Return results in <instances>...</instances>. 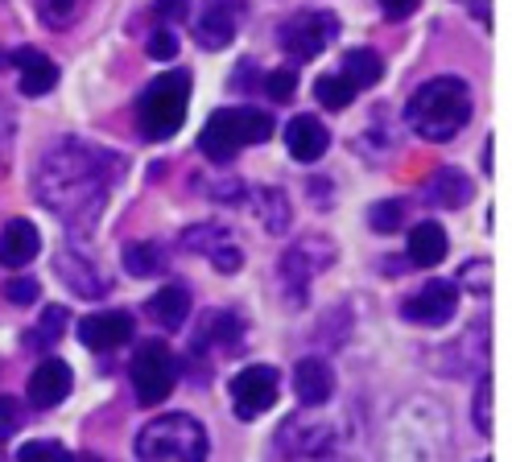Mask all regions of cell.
Segmentation results:
<instances>
[{
  "label": "cell",
  "instance_id": "cell-1",
  "mask_svg": "<svg viewBox=\"0 0 512 462\" xmlns=\"http://www.w3.org/2000/svg\"><path fill=\"white\" fill-rule=\"evenodd\" d=\"M120 178H124V157L100 145H87L79 137H62L38 157L34 194L71 231L87 236L100 223Z\"/></svg>",
  "mask_w": 512,
  "mask_h": 462
},
{
  "label": "cell",
  "instance_id": "cell-2",
  "mask_svg": "<svg viewBox=\"0 0 512 462\" xmlns=\"http://www.w3.org/2000/svg\"><path fill=\"white\" fill-rule=\"evenodd\" d=\"M405 120L426 141H451L455 132H463L467 120H471V91H467V83L455 79V75H438V79L422 83L418 91L409 95Z\"/></svg>",
  "mask_w": 512,
  "mask_h": 462
},
{
  "label": "cell",
  "instance_id": "cell-3",
  "mask_svg": "<svg viewBox=\"0 0 512 462\" xmlns=\"http://www.w3.org/2000/svg\"><path fill=\"white\" fill-rule=\"evenodd\" d=\"M207 429L190 413H162L137 434V462H207Z\"/></svg>",
  "mask_w": 512,
  "mask_h": 462
},
{
  "label": "cell",
  "instance_id": "cell-4",
  "mask_svg": "<svg viewBox=\"0 0 512 462\" xmlns=\"http://www.w3.org/2000/svg\"><path fill=\"white\" fill-rule=\"evenodd\" d=\"M273 137V116L261 108H219L199 132V149L207 161H232L240 149Z\"/></svg>",
  "mask_w": 512,
  "mask_h": 462
},
{
  "label": "cell",
  "instance_id": "cell-5",
  "mask_svg": "<svg viewBox=\"0 0 512 462\" xmlns=\"http://www.w3.org/2000/svg\"><path fill=\"white\" fill-rule=\"evenodd\" d=\"M186 108H190V75L186 71L157 75L137 99L141 137L145 141H170L174 132L186 124Z\"/></svg>",
  "mask_w": 512,
  "mask_h": 462
},
{
  "label": "cell",
  "instance_id": "cell-6",
  "mask_svg": "<svg viewBox=\"0 0 512 462\" xmlns=\"http://www.w3.org/2000/svg\"><path fill=\"white\" fill-rule=\"evenodd\" d=\"M335 260V244L327 236H302L298 244L285 248V256L277 260V281H281V293L285 302L294 310H302L310 302V285L318 273H327Z\"/></svg>",
  "mask_w": 512,
  "mask_h": 462
},
{
  "label": "cell",
  "instance_id": "cell-7",
  "mask_svg": "<svg viewBox=\"0 0 512 462\" xmlns=\"http://www.w3.org/2000/svg\"><path fill=\"white\" fill-rule=\"evenodd\" d=\"M277 454L285 462H331L335 454V425L314 417V409H302L285 417L277 429Z\"/></svg>",
  "mask_w": 512,
  "mask_h": 462
},
{
  "label": "cell",
  "instance_id": "cell-8",
  "mask_svg": "<svg viewBox=\"0 0 512 462\" xmlns=\"http://www.w3.org/2000/svg\"><path fill=\"white\" fill-rule=\"evenodd\" d=\"M128 376H133L137 405H162L178 384V355L162 339H149L137 347L133 363H128Z\"/></svg>",
  "mask_w": 512,
  "mask_h": 462
},
{
  "label": "cell",
  "instance_id": "cell-9",
  "mask_svg": "<svg viewBox=\"0 0 512 462\" xmlns=\"http://www.w3.org/2000/svg\"><path fill=\"white\" fill-rule=\"evenodd\" d=\"M335 33H339L335 13H318V9H310V13H294L290 21H281L277 42H281V50L290 54V58L310 62V58H318V54L331 46Z\"/></svg>",
  "mask_w": 512,
  "mask_h": 462
},
{
  "label": "cell",
  "instance_id": "cell-10",
  "mask_svg": "<svg viewBox=\"0 0 512 462\" xmlns=\"http://www.w3.org/2000/svg\"><path fill=\"white\" fill-rule=\"evenodd\" d=\"M232 409L240 421H256V417H265L277 401V392H281V372L273 368V363H252V368L236 372L232 384Z\"/></svg>",
  "mask_w": 512,
  "mask_h": 462
},
{
  "label": "cell",
  "instance_id": "cell-11",
  "mask_svg": "<svg viewBox=\"0 0 512 462\" xmlns=\"http://www.w3.org/2000/svg\"><path fill=\"white\" fill-rule=\"evenodd\" d=\"M182 252L190 256H207L219 273H240L244 269V252L236 244V236L228 227H219V223H195V227H186L182 231Z\"/></svg>",
  "mask_w": 512,
  "mask_h": 462
},
{
  "label": "cell",
  "instance_id": "cell-12",
  "mask_svg": "<svg viewBox=\"0 0 512 462\" xmlns=\"http://www.w3.org/2000/svg\"><path fill=\"white\" fill-rule=\"evenodd\" d=\"M455 310H459V285L434 277V281H426L401 306V318L405 322H418V326H446V322L455 318Z\"/></svg>",
  "mask_w": 512,
  "mask_h": 462
},
{
  "label": "cell",
  "instance_id": "cell-13",
  "mask_svg": "<svg viewBox=\"0 0 512 462\" xmlns=\"http://www.w3.org/2000/svg\"><path fill=\"white\" fill-rule=\"evenodd\" d=\"M71 388H75L71 363L50 355V359H42L38 368H34V376H29L25 396H29V405H34V409H58L71 396Z\"/></svg>",
  "mask_w": 512,
  "mask_h": 462
},
{
  "label": "cell",
  "instance_id": "cell-14",
  "mask_svg": "<svg viewBox=\"0 0 512 462\" xmlns=\"http://www.w3.org/2000/svg\"><path fill=\"white\" fill-rule=\"evenodd\" d=\"M133 339V314L128 310H95L79 322V343L87 351H116Z\"/></svg>",
  "mask_w": 512,
  "mask_h": 462
},
{
  "label": "cell",
  "instance_id": "cell-15",
  "mask_svg": "<svg viewBox=\"0 0 512 462\" xmlns=\"http://www.w3.org/2000/svg\"><path fill=\"white\" fill-rule=\"evenodd\" d=\"M54 273H58V281L67 285L75 297H87V302H95V297H104L112 285H108V277L95 269V264L83 256V252H75V248H62L58 256H54Z\"/></svg>",
  "mask_w": 512,
  "mask_h": 462
},
{
  "label": "cell",
  "instance_id": "cell-16",
  "mask_svg": "<svg viewBox=\"0 0 512 462\" xmlns=\"http://www.w3.org/2000/svg\"><path fill=\"white\" fill-rule=\"evenodd\" d=\"M240 0H207V9L195 25V38L203 50H223V46H232L236 38V25H240Z\"/></svg>",
  "mask_w": 512,
  "mask_h": 462
},
{
  "label": "cell",
  "instance_id": "cell-17",
  "mask_svg": "<svg viewBox=\"0 0 512 462\" xmlns=\"http://www.w3.org/2000/svg\"><path fill=\"white\" fill-rule=\"evenodd\" d=\"M294 396L302 401V409H323L331 396H335V372H331V363L318 359V355L298 359V368H294Z\"/></svg>",
  "mask_w": 512,
  "mask_h": 462
},
{
  "label": "cell",
  "instance_id": "cell-18",
  "mask_svg": "<svg viewBox=\"0 0 512 462\" xmlns=\"http://www.w3.org/2000/svg\"><path fill=\"white\" fill-rule=\"evenodd\" d=\"M285 149H290L294 161L310 165L331 149V132L318 116H294L290 124H285Z\"/></svg>",
  "mask_w": 512,
  "mask_h": 462
},
{
  "label": "cell",
  "instance_id": "cell-19",
  "mask_svg": "<svg viewBox=\"0 0 512 462\" xmlns=\"http://www.w3.org/2000/svg\"><path fill=\"white\" fill-rule=\"evenodd\" d=\"M244 335H248V326H244L240 314H232V310H207L199 318L195 347L199 351H236Z\"/></svg>",
  "mask_w": 512,
  "mask_h": 462
},
{
  "label": "cell",
  "instance_id": "cell-20",
  "mask_svg": "<svg viewBox=\"0 0 512 462\" xmlns=\"http://www.w3.org/2000/svg\"><path fill=\"white\" fill-rule=\"evenodd\" d=\"M38 252H42L38 227L29 219H9L5 231H0V264H5V269H25Z\"/></svg>",
  "mask_w": 512,
  "mask_h": 462
},
{
  "label": "cell",
  "instance_id": "cell-21",
  "mask_svg": "<svg viewBox=\"0 0 512 462\" xmlns=\"http://www.w3.org/2000/svg\"><path fill=\"white\" fill-rule=\"evenodd\" d=\"M13 66H17V83H21L25 95H46V91H54V83H58L54 58L42 54V50H34V46L13 50Z\"/></svg>",
  "mask_w": 512,
  "mask_h": 462
},
{
  "label": "cell",
  "instance_id": "cell-22",
  "mask_svg": "<svg viewBox=\"0 0 512 462\" xmlns=\"http://www.w3.org/2000/svg\"><path fill=\"white\" fill-rule=\"evenodd\" d=\"M145 314L162 330H182L190 318V289L186 285H162L145 302Z\"/></svg>",
  "mask_w": 512,
  "mask_h": 462
},
{
  "label": "cell",
  "instance_id": "cell-23",
  "mask_svg": "<svg viewBox=\"0 0 512 462\" xmlns=\"http://www.w3.org/2000/svg\"><path fill=\"white\" fill-rule=\"evenodd\" d=\"M446 231H442V223H434V219H426V223H418L409 231V244H405V256H409V264H418V269H434V264H442L446 260Z\"/></svg>",
  "mask_w": 512,
  "mask_h": 462
},
{
  "label": "cell",
  "instance_id": "cell-24",
  "mask_svg": "<svg viewBox=\"0 0 512 462\" xmlns=\"http://www.w3.org/2000/svg\"><path fill=\"white\" fill-rule=\"evenodd\" d=\"M426 198L434 207H467L475 198V182L463 170H455V165H442V170L426 182Z\"/></svg>",
  "mask_w": 512,
  "mask_h": 462
},
{
  "label": "cell",
  "instance_id": "cell-25",
  "mask_svg": "<svg viewBox=\"0 0 512 462\" xmlns=\"http://www.w3.org/2000/svg\"><path fill=\"white\" fill-rule=\"evenodd\" d=\"M252 211L269 236H281V231L290 227V198H285V190H277V186L252 190Z\"/></svg>",
  "mask_w": 512,
  "mask_h": 462
},
{
  "label": "cell",
  "instance_id": "cell-26",
  "mask_svg": "<svg viewBox=\"0 0 512 462\" xmlns=\"http://www.w3.org/2000/svg\"><path fill=\"white\" fill-rule=\"evenodd\" d=\"M339 75L351 83V87H376L384 79V62L376 50H347L343 54V66H339Z\"/></svg>",
  "mask_w": 512,
  "mask_h": 462
},
{
  "label": "cell",
  "instance_id": "cell-27",
  "mask_svg": "<svg viewBox=\"0 0 512 462\" xmlns=\"http://www.w3.org/2000/svg\"><path fill=\"white\" fill-rule=\"evenodd\" d=\"M124 269L133 273V277H162L170 269V252L162 244H153V240L128 244L124 248Z\"/></svg>",
  "mask_w": 512,
  "mask_h": 462
},
{
  "label": "cell",
  "instance_id": "cell-28",
  "mask_svg": "<svg viewBox=\"0 0 512 462\" xmlns=\"http://www.w3.org/2000/svg\"><path fill=\"white\" fill-rule=\"evenodd\" d=\"M67 318H71V314L62 310V306H46L42 318H38V326H29V330H25V335H29L25 347H29V351H46V347H54V343L62 339V326H67Z\"/></svg>",
  "mask_w": 512,
  "mask_h": 462
},
{
  "label": "cell",
  "instance_id": "cell-29",
  "mask_svg": "<svg viewBox=\"0 0 512 462\" xmlns=\"http://www.w3.org/2000/svg\"><path fill=\"white\" fill-rule=\"evenodd\" d=\"M314 99H318V104H327L331 112H343L351 99H356V87H351L343 75H323L314 83Z\"/></svg>",
  "mask_w": 512,
  "mask_h": 462
},
{
  "label": "cell",
  "instance_id": "cell-30",
  "mask_svg": "<svg viewBox=\"0 0 512 462\" xmlns=\"http://www.w3.org/2000/svg\"><path fill=\"white\" fill-rule=\"evenodd\" d=\"M34 5H38L42 25L62 29V25H71V21H75V13H79L83 0H34Z\"/></svg>",
  "mask_w": 512,
  "mask_h": 462
},
{
  "label": "cell",
  "instance_id": "cell-31",
  "mask_svg": "<svg viewBox=\"0 0 512 462\" xmlns=\"http://www.w3.org/2000/svg\"><path fill=\"white\" fill-rule=\"evenodd\" d=\"M17 462H71V450L62 442H25Z\"/></svg>",
  "mask_w": 512,
  "mask_h": 462
},
{
  "label": "cell",
  "instance_id": "cell-32",
  "mask_svg": "<svg viewBox=\"0 0 512 462\" xmlns=\"http://www.w3.org/2000/svg\"><path fill=\"white\" fill-rule=\"evenodd\" d=\"M475 429L484 438H492V380H488V372H484V380L475 384Z\"/></svg>",
  "mask_w": 512,
  "mask_h": 462
},
{
  "label": "cell",
  "instance_id": "cell-33",
  "mask_svg": "<svg viewBox=\"0 0 512 462\" xmlns=\"http://www.w3.org/2000/svg\"><path fill=\"white\" fill-rule=\"evenodd\" d=\"M401 219H405V207L397 203V198H384V203H376V207L368 211V223H372L376 231H397Z\"/></svg>",
  "mask_w": 512,
  "mask_h": 462
},
{
  "label": "cell",
  "instance_id": "cell-34",
  "mask_svg": "<svg viewBox=\"0 0 512 462\" xmlns=\"http://www.w3.org/2000/svg\"><path fill=\"white\" fill-rule=\"evenodd\" d=\"M265 91H269L273 104H285V99H290V95L298 91V71H290V66H281V71H269Z\"/></svg>",
  "mask_w": 512,
  "mask_h": 462
},
{
  "label": "cell",
  "instance_id": "cell-35",
  "mask_svg": "<svg viewBox=\"0 0 512 462\" xmlns=\"http://www.w3.org/2000/svg\"><path fill=\"white\" fill-rule=\"evenodd\" d=\"M145 54L157 58V62H166V58L178 54V38H174L166 25H162V29H153V33H149V42H145Z\"/></svg>",
  "mask_w": 512,
  "mask_h": 462
},
{
  "label": "cell",
  "instance_id": "cell-36",
  "mask_svg": "<svg viewBox=\"0 0 512 462\" xmlns=\"http://www.w3.org/2000/svg\"><path fill=\"white\" fill-rule=\"evenodd\" d=\"M38 281L34 277H13V281H5V297L13 306H34L38 302Z\"/></svg>",
  "mask_w": 512,
  "mask_h": 462
},
{
  "label": "cell",
  "instance_id": "cell-37",
  "mask_svg": "<svg viewBox=\"0 0 512 462\" xmlns=\"http://www.w3.org/2000/svg\"><path fill=\"white\" fill-rule=\"evenodd\" d=\"M21 429V405L13 401V396H0V442L13 438Z\"/></svg>",
  "mask_w": 512,
  "mask_h": 462
},
{
  "label": "cell",
  "instance_id": "cell-38",
  "mask_svg": "<svg viewBox=\"0 0 512 462\" xmlns=\"http://www.w3.org/2000/svg\"><path fill=\"white\" fill-rule=\"evenodd\" d=\"M153 17L162 21V25L186 21L190 17V0H153Z\"/></svg>",
  "mask_w": 512,
  "mask_h": 462
},
{
  "label": "cell",
  "instance_id": "cell-39",
  "mask_svg": "<svg viewBox=\"0 0 512 462\" xmlns=\"http://www.w3.org/2000/svg\"><path fill=\"white\" fill-rule=\"evenodd\" d=\"M376 5H380V13L389 17V21H405V17L418 13L422 0H376Z\"/></svg>",
  "mask_w": 512,
  "mask_h": 462
},
{
  "label": "cell",
  "instance_id": "cell-40",
  "mask_svg": "<svg viewBox=\"0 0 512 462\" xmlns=\"http://www.w3.org/2000/svg\"><path fill=\"white\" fill-rule=\"evenodd\" d=\"M9 149H13V116L0 104V174H5V165H9Z\"/></svg>",
  "mask_w": 512,
  "mask_h": 462
},
{
  "label": "cell",
  "instance_id": "cell-41",
  "mask_svg": "<svg viewBox=\"0 0 512 462\" xmlns=\"http://www.w3.org/2000/svg\"><path fill=\"white\" fill-rule=\"evenodd\" d=\"M484 264H488V260H484ZM484 264H479V260H471V264H467V273H463V277L471 281V289H475V293H488V273L479 277V269H484Z\"/></svg>",
  "mask_w": 512,
  "mask_h": 462
},
{
  "label": "cell",
  "instance_id": "cell-42",
  "mask_svg": "<svg viewBox=\"0 0 512 462\" xmlns=\"http://www.w3.org/2000/svg\"><path fill=\"white\" fill-rule=\"evenodd\" d=\"M71 462H104V458H100V454H79V458L71 454Z\"/></svg>",
  "mask_w": 512,
  "mask_h": 462
},
{
  "label": "cell",
  "instance_id": "cell-43",
  "mask_svg": "<svg viewBox=\"0 0 512 462\" xmlns=\"http://www.w3.org/2000/svg\"><path fill=\"white\" fill-rule=\"evenodd\" d=\"M0 62H5V54H0Z\"/></svg>",
  "mask_w": 512,
  "mask_h": 462
},
{
  "label": "cell",
  "instance_id": "cell-44",
  "mask_svg": "<svg viewBox=\"0 0 512 462\" xmlns=\"http://www.w3.org/2000/svg\"><path fill=\"white\" fill-rule=\"evenodd\" d=\"M0 458H5V454H0Z\"/></svg>",
  "mask_w": 512,
  "mask_h": 462
}]
</instances>
